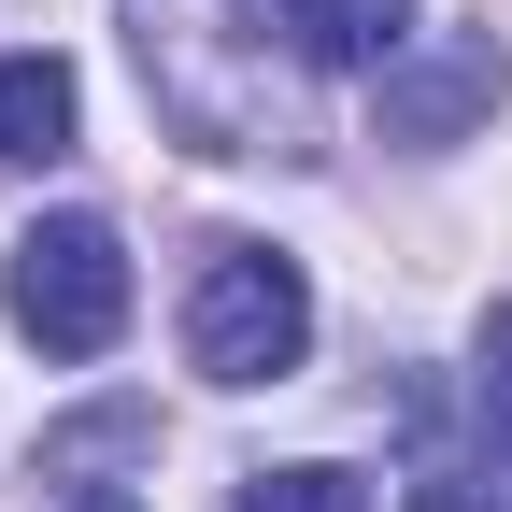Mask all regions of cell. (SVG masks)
<instances>
[{
  "label": "cell",
  "mask_w": 512,
  "mask_h": 512,
  "mask_svg": "<svg viewBox=\"0 0 512 512\" xmlns=\"http://www.w3.org/2000/svg\"><path fill=\"white\" fill-rule=\"evenodd\" d=\"M242 512H370V484H356L342 456H299V470H256Z\"/></svg>",
  "instance_id": "cell-8"
},
{
  "label": "cell",
  "mask_w": 512,
  "mask_h": 512,
  "mask_svg": "<svg viewBox=\"0 0 512 512\" xmlns=\"http://www.w3.org/2000/svg\"><path fill=\"white\" fill-rule=\"evenodd\" d=\"M0 157H72V72L57 57H0Z\"/></svg>",
  "instance_id": "cell-7"
},
{
  "label": "cell",
  "mask_w": 512,
  "mask_h": 512,
  "mask_svg": "<svg viewBox=\"0 0 512 512\" xmlns=\"http://www.w3.org/2000/svg\"><path fill=\"white\" fill-rule=\"evenodd\" d=\"M185 356H200L214 384H285V370L313 356V285H299V256L214 242L200 285H185Z\"/></svg>",
  "instance_id": "cell-2"
},
{
  "label": "cell",
  "mask_w": 512,
  "mask_h": 512,
  "mask_svg": "<svg viewBox=\"0 0 512 512\" xmlns=\"http://www.w3.org/2000/svg\"><path fill=\"white\" fill-rule=\"evenodd\" d=\"M128 456H157V399H100L72 427H43V484H72V498H100Z\"/></svg>",
  "instance_id": "cell-6"
},
{
  "label": "cell",
  "mask_w": 512,
  "mask_h": 512,
  "mask_svg": "<svg viewBox=\"0 0 512 512\" xmlns=\"http://www.w3.org/2000/svg\"><path fill=\"white\" fill-rule=\"evenodd\" d=\"M498 100V43H441V57H384V143H456V128Z\"/></svg>",
  "instance_id": "cell-4"
},
{
  "label": "cell",
  "mask_w": 512,
  "mask_h": 512,
  "mask_svg": "<svg viewBox=\"0 0 512 512\" xmlns=\"http://www.w3.org/2000/svg\"><path fill=\"white\" fill-rule=\"evenodd\" d=\"M470 384H484V427H498V441H512V299H498V313H484V370H470Z\"/></svg>",
  "instance_id": "cell-9"
},
{
  "label": "cell",
  "mask_w": 512,
  "mask_h": 512,
  "mask_svg": "<svg viewBox=\"0 0 512 512\" xmlns=\"http://www.w3.org/2000/svg\"><path fill=\"white\" fill-rule=\"evenodd\" d=\"M72 512H143V498H128V484H100V498H72Z\"/></svg>",
  "instance_id": "cell-10"
},
{
  "label": "cell",
  "mask_w": 512,
  "mask_h": 512,
  "mask_svg": "<svg viewBox=\"0 0 512 512\" xmlns=\"http://www.w3.org/2000/svg\"><path fill=\"white\" fill-rule=\"evenodd\" d=\"M0 313H15L43 356H114V328H128V242H114L100 214L15 228V256H0Z\"/></svg>",
  "instance_id": "cell-3"
},
{
  "label": "cell",
  "mask_w": 512,
  "mask_h": 512,
  "mask_svg": "<svg viewBox=\"0 0 512 512\" xmlns=\"http://www.w3.org/2000/svg\"><path fill=\"white\" fill-rule=\"evenodd\" d=\"M285 43L313 72H384L413 43V0H285Z\"/></svg>",
  "instance_id": "cell-5"
},
{
  "label": "cell",
  "mask_w": 512,
  "mask_h": 512,
  "mask_svg": "<svg viewBox=\"0 0 512 512\" xmlns=\"http://www.w3.org/2000/svg\"><path fill=\"white\" fill-rule=\"evenodd\" d=\"M114 15H128L143 100L185 157H299V100L271 72L256 0H114Z\"/></svg>",
  "instance_id": "cell-1"
}]
</instances>
